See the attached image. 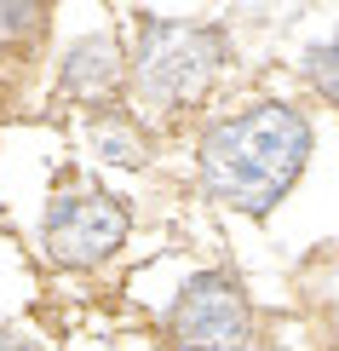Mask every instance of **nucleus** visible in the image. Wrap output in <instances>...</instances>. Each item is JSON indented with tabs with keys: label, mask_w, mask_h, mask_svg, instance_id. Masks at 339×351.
Instances as JSON below:
<instances>
[{
	"label": "nucleus",
	"mask_w": 339,
	"mask_h": 351,
	"mask_svg": "<svg viewBox=\"0 0 339 351\" xmlns=\"http://www.w3.org/2000/svg\"><path fill=\"white\" fill-rule=\"evenodd\" d=\"M259 351H288V346H259Z\"/></svg>",
	"instance_id": "nucleus-10"
},
{
	"label": "nucleus",
	"mask_w": 339,
	"mask_h": 351,
	"mask_svg": "<svg viewBox=\"0 0 339 351\" xmlns=\"http://www.w3.org/2000/svg\"><path fill=\"white\" fill-rule=\"evenodd\" d=\"M35 23H40V6H29V0H0V47H6V40H23Z\"/></svg>",
	"instance_id": "nucleus-7"
},
{
	"label": "nucleus",
	"mask_w": 339,
	"mask_h": 351,
	"mask_svg": "<svg viewBox=\"0 0 339 351\" xmlns=\"http://www.w3.org/2000/svg\"><path fill=\"white\" fill-rule=\"evenodd\" d=\"M98 150H104L110 162H121V167H132V162H138V150H132L127 138H115V133H104V138H98Z\"/></svg>",
	"instance_id": "nucleus-9"
},
{
	"label": "nucleus",
	"mask_w": 339,
	"mask_h": 351,
	"mask_svg": "<svg viewBox=\"0 0 339 351\" xmlns=\"http://www.w3.org/2000/svg\"><path fill=\"white\" fill-rule=\"evenodd\" d=\"M305 69H311V86H316V93L328 98V104H339V35L328 40V47H316Z\"/></svg>",
	"instance_id": "nucleus-6"
},
{
	"label": "nucleus",
	"mask_w": 339,
	"mask_h": 351,
	"mask_svg": "<svg viewBox=\"0 0 339 351\" xmlns=\"http://www.w3.org/2000/svg\"><path fill=\"white\" fill-rule=\"evenodd\" d=\"M40 242L58 265L86 271L127 242V208L110 190H64V196H52L47 219H40Z\"/></svg>",
	"instance_id": "nucleus-3"
},
{
	"label": "nucleus",
	"mask_w": 339,
	"mask_h": 351,
	"mask_svg": "<svg viewBox=\"0 0 339 351\" xmlns=\"http://www.w3.org/2000/svg\"><path fill=\"white\" fill-rule=\"evenodd\" d=\"M0 351H47V346H40V334H29V328H0Z\"/></svg>",
	"instance_id": "nucleus-8"
},
{
	"label": "nucleus",
	"mask_w": 339,
	"mask_h": 351,
	"mask_svg": "<svg viewBox=\"0 0 339 351\" xmlns=\"http://www.w3.org/2000/svg\"><path fill=\"white\" fill-rule=\"evenodd\" d=\"M311 156V121L293 104H253L201 138V190L218 208L271 213Z\"/></svg>",
	"instance_id": "nucleus-1"
},
{
	"label": "nucleus",
	"mask_w": 339,
	"mask_h": 351,
	"mask_svg": "<svg viewBox=\"0 0 339 351\" xmlns=\"http://www.w3.org/2000/svg\"><path fill=\"white\" fill-rule=\"evenodd\" d=\"M115 86H121V52H115L110 35H86L81 47H69V58H64V93L69 98L98 104Z\"/></svg>",
	"instance_id": "nucleus-5"
},
{
	"label": "nucleus",
	"mask_w": 339,
	"mask_h": 351,
	"mask_svg": "<svg viewBox=\"0 0 339 351\" xmlns=\"http://www.w3.org/2000/svg\"><path fill=\"white\" fill-rule=\"evenodd\" d=\"M225 64V29L184 23V18H144L138 52H132V86L144 104L173 110L208 93V81Z\"/></svg>",
	"instance_id": "nucleus-2"
},
{
	"label": "nucleus",
	"mask_w": 339,
	"mask_h": 351,
	"mask_svg": "<svg viewBox=\"0 0 339 351\" xmlns=\"http://www.w3.org/2000/svg\"><path fill=\"white\" fill-rule=\"evenodd\" d=\"M173 340L184 351H247L253 340V305L225 271H201L179 288L173 305Z\"/></svg>",
	"instance_id": "nucleus-4"
}]
</instances>
